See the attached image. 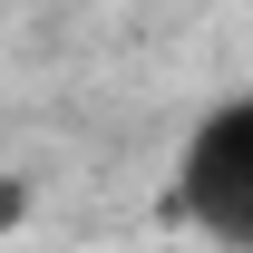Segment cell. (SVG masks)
<instances>
[{
    "label": "cell",
    "instance_id": "obj_1",
    "mask_svg": "<svg viewBox=\"0 0 253 253\" xmlns=\"http://www.w3.org/2000/svg\"><path fill=\"white\" fill-rule=\"evenodd\" d=\"M166 214L195 224V234H214V244H244L253 253V88L214 97V107L185 126Z\"/></svg>",
    "mask_w": 253,
    "mask_h": 253
},
{
    "label": "cell",
    "instance_id": "obj_2",
    "mask_svg": "<svg viewBox=\"0 0 253 253\" xmlns=\"http://www.w3.org/2000/svg\"><path fill=\"white\" fill-rule=\"evenodd\" d=\"M20 214H30V195H20V185H0V224H20Z\"/></svg>",
    "mask_w": 253,
    "mask_h": 253
}]
</instances>
